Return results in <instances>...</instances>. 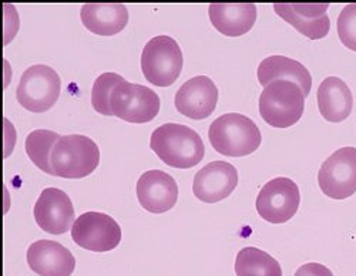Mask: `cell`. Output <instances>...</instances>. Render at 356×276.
Here are the masks:
<instances>
[{
    "label": "cell",
    "instance_id": "cell-23",
    "mask_svg": "<svg viewBox=\"0 0 356 276\" xmlns=\"http://www.w3.org/2000/svg\"><path fill=\"white\" fill-rule=\"evenodd\" d=\"M123 80H124L123 76L113 72H106L95 80V84L92 88V106L97 113L103 115H113L110 97H111L113 90Z\"/></svg>",
    "mask_w": 356,
    "mask_h": 276
},
{
    "label": "cell",
    "instance_id": "cell-13",
    "mask_svg": "<svg viewBox=\"0 0 356 276\" xmlns=\"http://www.w3.org/2000/svg\"><path fill=\"white\" fill-rule=\"evenodd\" d=\"M35 220L47 234H66L76 221L70 197L54 187L43 190L35 204Z\"/></svg>",
    "mask_w": 356,
    "mask_h": 276
},
{
    "label": "cell",
    "instance_id": "cell-12",
    "mask_svg": "<svg viewBox=\"0 0 356 276\" xmlns=\"http://www.w3.org/2000/svg\"><path fill=\"white\" fill-rule=\"evenodd\" d=\"M238 186V171L227 161H213L194 175L193 193L207 204L225 200Z\"/></svg>",
    "mask_w": 356,
    "mask_h": 276
},
{
    "label": "cell",
    "instance_id": "cell-4",
    "mask_svg": "<svg viewBox=\"0 0 356 276\" xmlns=\"http://www.w3.org/2000/svg\"><path fill=\"white\" fill-rule=\"evenodd\" d=\"M100 163L99 145L87 136H62L51 152L54 175L62 178H84Z\"/></svg>",
    "mask_w": 356,
    "mask_h": 276
},
{
    "label": "cell",
    "instance_id": "cell-7",
    "mask_svg": "<svg viewBox=\"0 0 356 276\" xmlns=\"http://www.w3.org/2000/svg\"><path fill=\"white\" fill-rule=\"evenodd\" d=\"M113 115L136 124L156 118L160 111V97L150 87L123 80L111 93Z\"/></svg>",
    "mask_w": 356,
    "mask_h": 276
},
{
    "label": "cell",
    "instance_id": "cell-9",
    "mask_svg": "<svg viewBox=\"0 0 356 276\" xmlns=\"http://www.w3.org/2000/svg\"><path fill=\"white\" fill-rule=\"evenodd\" d=\"M322 193L332 200H345L356 193V148L342 147L326 159L318 172Z\"/></svg>",
    "mask_w": 356,
    "mask_h": 276
},
{
    "label": "cell",
    "instance_id": "cell-16",
    "mask_svg": "<svg viewBox=\"0 0 356 276\" xmlns=\"http://www.w3.org/2000/svg\"><path fill=\"white\" fill-rule=\"evenodd\" d=\"M328 3L298 5V3H275L274 10L280 17L293 26L300 33L311 40L323 39L330 33L331 19L326 15Z\"/></svg>",
    "mask_w": 356,
    "mask_h": 276
},
{
    "label": "cell",
    "instance_id": "cell-18",
    "mask_svg": "<svg viewBox=\"0 0 356 276\" xmlns=\"http://www.w3.org/2000/svg\"><path fill=\"white\" fill-rule=\"evenodd\" d=\"M209 15L220 33L238 38L250 32L255 24L257 6L254 3H211Z\"/></svg>",
    "mask_w": 356,
    "mask_h": 276
},
{
    "label": "cell",
    "instance_id": "cell-1",
    "mask_svg": "<svg viewBox=\"0 0 356 276\" xmlns=\"http://www.w3.org/2000/svg\"><path fill=\"white\" fill-rule=\"evenodd\" d=\"M150 147L164 164L181 170L195 167L205 154L200 134L177 122H167L157 127L152 134Z\"/></svg>",
    "mask_w": 356,
    "mask_h": 276
},
{
    "label": "cell",
    "instance_id": "cell-25",
    "mask_svg": "<svg viewBox=\"0 0 356 276\" xmlns=\"http://www.w3.org/2000/svg\"><path fill=\"white\" fill-rule=\"evenodd\" d=\"M293 276H334V273L325 265L311 262V263H305V265L300 266L298 269H296Z\"/></svg>",
    "mask_w": 356,
    "mask_h": 276
},
{
    "label": "cell",
    "instance_id": "cell-8",
    "mask_svg": "<svg viewBox=\"0 0 356 276\" xmlns=\"http://www.w3.org/2000/svg\"><path fill=\"white\" fill-rule=\"evenodd\" d=\"M301 194L296 184L286 177H277L261 188L257 197L259 217L271 224L288 222L300 208Z\"/></svg>",
    "mask_w": 356,
    "mask_h": 276
},
{
    "label": "cell",
    "instance_id": "cell-6",
    "mask_svg": "<svg viewBox=\"0 0 356 276\" xmlns=\"http://www.w3.org/2000/svg\"><path fill=\"white\" fill-rule=\"evenodd\" d=\"M62 90L60 76L47 65L27 67L19 81L16 97L22 107L32 113H44L58 100Z\"/></svg>",
    "mask_w": 356,
    "mask_h": 276
},
{
    "label": "cell",
    "instance_id": "cell-19",
    "mask_svg": "<svg viewBox=\"0 0 356 276\" xmlns=\"http://www.w3.org/2000/svg\"><path fill=\"white\" fill-rule=\"evenodd\" d=\"M87 30L100 36H113L127 26L130 15L122 3H87L80 10Z\"/></svg>",
    "mask_w": 356,
    "mask_h": 276
},
{
    "label": "cell",
    "instance_id": "cell-20",
    "mask_svg": "<svg viewBox=\"0 0 356 276\" xmlns=\"http://www.w3.org/2000/svg\"><path fill=\"white\" fill-rule=\"evenodd\" d=\"M318 108L326 121L341 122L353 108V96L349 86L339 77L330 76L318 87Z\"/></svg>",
    "mask_w": 356,
    "mask_h": 276
},
{
    "label": "cell",
    "instance_id": "cell-2",
    "mask_svg": "<svg viewBox=\"0 0 356 276\" xmlns=\"http://www.w3.org/2000/svg\"><path fill=\"white\" fill-rule=\"evenodd\" d=\"M209 138L213 148L227 157L250 156L262 141L258 126L240 113H228L216 118L210 126Z\"/></svg>",
    "mask_w": 356,
    "mask_h": 276
},
{
    "label": "cell",
    "instance_id": "cell-5",
    "mask_svg": "<svg viewBox=\"0 0 356 276\" xmlns=\"http://www.w3.org/2000/svg\"><path fill=\"white\" fill-rule=\"evenodd\" d=\"M184 66L181 47L170 36L148 40L141 53V70L147 81L157 87H168L180 77Z\"/></svg>",
    "mask_w": 356,
    "mask_h": 276
},
{
    "label": "cell",
    "instance_id": "cell-21",
    "mask_svg": "<svg viewBox=\"0 0 356 276\" xmlns=\"http://www.w3.org/2000/svg\"><path fill=\"white\" fill-rule=\"evenodd\" d=\"M235 273L236 276H282V269L270 254L255 247H247L236 255Z\"/></svg>",
    "mask_w": 356,
    "mask_h": 276
},
{
    "label": "cell",
    "instance_id": "cell-14",
    "mask_svg": "<svg viewBox=\"0 0 356 276\" xmlns=\"http://www.w3.org/2000/svg\"><path fill=\"white\" fill-rule=\"evenodd\" d=\"M137 198L141 206L153 213L170 211L178 200L175 179L161 170H150L137 181Z\"/></svg>",
    "mask_w": 356,
    "mask_h": 276
},
{
    "label": "cell",
    "instance_id": "cell-17",
    "mask_svg": "<svg viewBox=\"0 0 356 276\" xmlns=\"http://www.w3.org/2000/svg\"><path fill=\"white\" fill-rule=\"evenodd\" d=\"M258 81L261 86H268L277 80H288L300 86L304 96H309L312 87V77L308 69L300 63L298 60H293L285 56H270L265 57L257 70Z\"/></svg>",
    "mask_w": 356,
    "mask_h": 276
},
{
    "label": "cell",
    "instance_id": "cell-15",
    "mask_svg": "<svg viewBox=\"0 0 356 276\" xmlns=\"http://www.w3.org/2000/svg\"><path fill=\"white\" fill-rule=\"evenodd\" d=\"M27 263L40 276H72L76 258L60 242L40 239L29 247Z\"/></svg>",
    "mask_w": 356,
    "mask_h": 276
},
{
    "label": "cell",
    "instance_id": "cell-11",
    "mask_svg": "<svg viewBox=\"0 0 356 276\" xmlns=\"http://www.w3.org/2000/svg\"><path fill=\"white\" fill-rule=\"evenodd\" d=\"M218 103V88L207 76H195L177 90L174 104L178 113L193 118L210 117Z\"/></svg>",
    "mask_w": 356,
    "mask_h": 276
},
{
    "label": "cell",
    "instance_id": "cell-24",
    "mask_svg": "<svg viewBox=\"0 0 356 276\" xmlns=\"http://www.w3.org/2000/svg\"><path fill=\"white\" fill-rule=\"evenodd\" d=\"M338 27V36L342 42V44L349 49L356 51V3L346 5L337 22Z\"/></svg>",
    "mask_w": 356,
    "mask_h": 276
},
{
    "label": "cell",
    "instance_id": "cell-10",
    "mask_svg": "<svg viewBox=\"0 0 356 276\" xmlns=\"http://www.w3.org/2000/svg\"><path fill=\"white\" fill-rule=\"evenodd\" d=\"M72 238L80 248L93 252H107L118 247L122 228L107 213L84 212L74 221Z\"/></svg>",
    "mask_w": 356,
    "mask_h": 276
},
{
    "label": "cell",
    "instance_id": "cell-3",
    "mask_svg": "<svg viewBox=\"0 0 356 276\" xmlns=\"http://www.w3.org/2000/svg\"><path fill=\"white\" fill-rule=\"evenodd\" d=\"M305 96L300 86L288 80H277L265 86L259 96V114L275 129H288L304 114Z\"/></svg>",
    "mask_w": 356,
    "mask_h": 276
},
{
    "label": "cell",
    "instance_id": "cell-22",
    "mask_svg": "<svg viewBox=\"0 0 356 276\" xmlns=\"http://www.w3.org/2000/svg\"><path fill=\"white\" fill-rule=\"evenodd\" d=\"M60 137L62 136H58L56 131L50 130H35L32 133H29L26 137L24 148L29 159L46 174L54 175L51 167V152Z\"/></svg>",
    "mask_w": 356,
    "mask_h": 276
}]
</instances>
